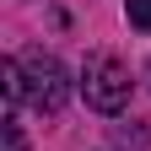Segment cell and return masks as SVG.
Here are the masks:
<instances>
[{
    "label": "cell",
    "mask_w": 151,
    "mask_h": 151,
    "mask_svg": "<svg viewBox=\"0 0 151 151\" xmlns=\"http://www.w3.org/2000/svg\"><path fill=\"white\" fill-rule=\"evenodd\" d=\"M6 151H27V140H22V124L6 113Z\"/></svg>",
    "instance_id": "5b68a950"
},
{
    "label": "cell",
    "mask_w": 151,
    "mask_h": 151,
    "mask_svg": "<svg viewBox=\"0 0 151 151\" xmlns=\"http://www.w3.org/2000/svg\"><path fill=\"white\" fill-rule=\"evenodd\" d=\"M146 76H151V70H146Z\"/></svg>",
    "instance_id": "8992f818"
},
{
    "label": "cell",
    "mask_w": 151,
    "mask_h": 151,
    "mask_svg": "<svg viewBox=\"0 0 151 151\" xmlns=\"http://www.w3.org/2000/svg\"><path fill=\"white\" fill-rule=\"evenodd\" d=\"M113 140H119V146H146V129H135V124H119V129H113Z\"/></svg>",
    "instance_id": "277c9868"
},
{
    "label": "cell",
    "mask_w": 151,
    "mask_h": 151,
    "mask_svg": "<svg viewBox=\"0 0 151 151\" xmlns=\"http://www.w3.org/2000/svg\"><path fill=\"white\" fill-rule=\"evenodd\" d=\"M129 65L119 60V54H108V49H97V54H86V65H81V97H86V108H97V113H119L124 103H129Z\"/></svg>",
    "instance_id": "6da1fadb"
},
{
    "label": "cell",
    "mask_w": 151,
    "mask_h": 151,
    "mask_svg": "<svg viewBox=\"0 0 151 151\" xmlns=\"http://www.w3.org/2000/svg\"><path fill=\"white\" fill-rule=\"evenodd\" d=\"M124 11H129V27H140L151 38V0H124Z\"/></svg>",
    "instance_id": "3957f363"
},
{
    "label": "cell",
    "mask_w": 151,
    "mask_h": 151,
    "mask_svg": "<svg viewBox=\"0 0 151 151\" xmlns=\"http://www.w3.org/2000/svg\"><path fill=\"white\" fill-rule=\"evenodd\" d=\"M22 76H27V103H32L38 113H60V108H65V97H70V76H65V65L54 60V54L32 49L27 60H22Z\"/></svg>",
    "instance_id": "7a4b0ae2"
}]
</instances>
